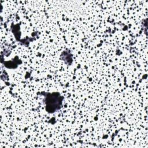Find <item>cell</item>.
Wrapping results in <instances>:
<instances>
[{
    "instance_id": "cell-1",
    "label": "cell",
    "mask_w": 148,
    "mask_h": 148,
    "mask_svg": "<svg viewBox=\"0 0 148 148\" xmlns=\"http://www.w3.org/2000/svg\"><path fill=\"white\" fill-rule=\"evenodd\" d=\"M63 99V97L57 92L46 94L44 99L46 110L49 113L57 112L61 108Z\"/></svg>"
}]
</instances>
